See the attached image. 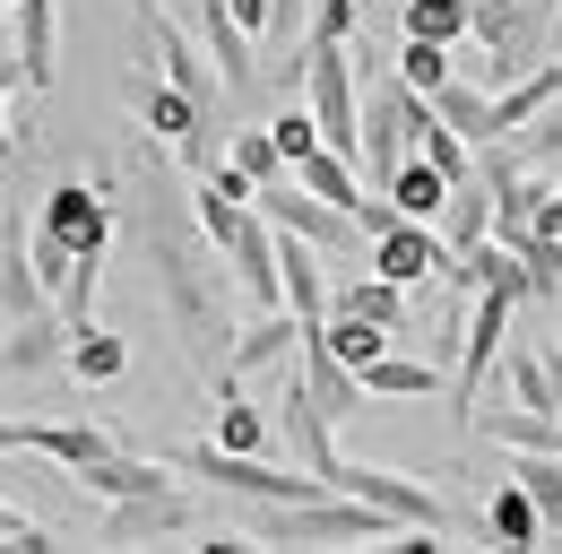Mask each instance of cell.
I'll list each match as a JSON object with an SVG mask.
<instances>
[{
	"label": "cell",
	"mask_w": 562,
	"mask_h": 554,
	"mask_svg": "<svg viewBox=\"0 0 562 554\" xmlns=\"http://www.w3.org/2000/svg\"><path fill=\"white\" fill-rule=\"evenodd\" d=\"M131 234H139L147 269H156V295H165L182 346H191L200 364H216V355L234 346L225 269H209V261H225V252L209 243V225H200V208H191V182H182L147 138L131 147Z\"/></svg>",
	"instance_id": "1"
},
{
	"label": "cell",
	"mask_w": 562,
	"mask_h": 554,
	"mask_svg": "<svg viewBox=\"0 0 562 554\" xmlns=\"http://www.w3.org/2000/svg\"><path fill=\"white\" fill-rule=\"evenodd\" d=\"M243 538L251 546H398V520L329 485L312 502H243Z\"/></svg>",
	"instance_id": "2"
},
{
	"label": "cell",
	"mask_w": 562,
	"mask_h": 554,
	"mask_svg": "<svg viewBox=\"0 0 562 554\" xmlns=\"http://www.w3.org/2000/svg\"><path fill=\"white\" fill-rule=\"evenodd\" d=\"M432 122V96L407 87V78H381L372 96H363V174L372 182H390L407 156H416V131Z\"/></svg>",
	"instance_id": "3"
},
{
	"label": "cell",
	"mask_w": 562,
	"mask_h": 554,
	"mask_svg": "<svg viewBox=\"0 0 562 554\" xmlns=\"http://www.w3.org/2000/svg\"><path fill=\"white\" fill-rule=\"evenodd\" d=\"M122 96H131V113H139V131L147 138H173V147H182V165H191V174H209V104H200V96H182V87H173V78H131V87H122Z\"/></svg>",
	"instance_id": "4"
},
{
	"label": "cell",
	"mask_w": 562,
	"mask_h": 554,
	"mask_svg": "<svg viewBox=\"0 0 562 554\" xmlns=\"http://www.w3.org/2000/svg\"><path fill=\"white\" fill-rule=\"evenodd\" d=\"M329 485H338V494H363V502H372V511H390L398 529H450V502H441L424 477L372 468V459H338V468H329Z\"/></svg>",
	"instance_id": "5"
},
{
	"label": "cell",
	"mask_w": 562,
	"mask_h": 554,
	"mask_svg": "<svg viewBox=\"0 0 562 554\" xmlns=\"http://www.w3.org/2000/svg\"><path fill=\"white\" fill-rule=\"evenodd\" d=\"M528 295H510V286H485L476 295V312H468V339H459V381H450V408L476 424V390H485V373L502 364V339H510V312H519Z\"/></svg>",
	"instance_id": "6"
},
{
	"label": "cell",
	"mask_w": 562,
	"mask_h": 554,
	"mask_svg": "<svg viewBox=\"0 0 562 554\" xmlns=\"http://www.w3.org/2000/svg\"><path fill=\"white\" fill-rule=\"evenodd\" d=\"M251 200L269 208V225H285V234H303V243H321V252H363V243H372V234L355 225L347 208H338V200H321V191H303L294 174H285V182H260Z\"/></svg>",
	"instance_id": "7"
},
{
	"label": "cell",
	"mask_w": 562,
	"mask_h": 554,
	"mask_svg": "<svg viewBox=\"0 0 562 554\" xmlns=\"http://www.w3.org/2000/svg\"><path fill=\"white\" fill-rule=\"evenodd\" d=\"M182 529H200V502L182 494V485H156V494H122V502H104V546H147V538H182Z\"/></svg>",
	"instance_id": "8"
},
{
	"label": "cell",
	"mask_w": 562,
	"mask_h": 554,
	"mask_svg": "<svg viewBox=\"0 0 562 554\" xmlns=\"http://www.w3.org/2000/svg\"><path fill=\"white\" fill-rule=\"evenodd\" d=\"M131 9H139V26H147V53H156V69H165L182 96H200V104L216 113V104H225V78H216L209 44H191V35H182V26H173L156 0H131Z\"/></svg>",
	"instance_id": "9"
},
{
	"label": "cell",
	"mask_w": 562,
	"mask_h": 554,
	"mask_svg": "<svg viewBox=\"0 0 562 554\" xmlns=\"http://www.w3.org/2000/svg\"><path fill=\"white\" fill-rule=\"evenodd\" d=\"M35 225H44V234H61L78 261H104V252H113V200H104L95 182H53Z\"/></svg>",
	"instance_id": "10"
},
{
	"label": "cell",
	"mask_w": 562,
	"mask_h": 554,
	"mask_svg": "<svg viewBox=\"0 0 562 554\" xmlns=\"http://www.w3.org/2000/svg\"><path fill=\"white\" fill-rule=\"evenodd\" d=\"M191 26H200V44H209L216 78H225V96L243 104L251 87H260V62H251V26L225 9V0H191Z\"/></svg>",
	"instance_id": "11"
},
{
	"label": "cell",
	"mask_w": 562,
	"mask_h": 554,
	"mask_svg": "<svg viewBox=\"0 0 562 554\" xmlns=\"http://www.w3.org/2000/svg\"><path fill=\"white\" fill-rule=\"evenodd\" d=\"M441 261H450V243H441L424 217H398V225H381V234H372V269L398 277V286H424V277H441Z\"/></svg>",
	"instance_id": "12"
},
{
	"label": "cell",
	"mask_w": 562,
	"mask_h": 554,
	"mask_svg": "<svg viewBox=\"0 0 562 554\" xmlns=\"http://www.w3.org/2000/svg\"><path fill=\"white\" fill-rule=\"evenodd\" d=\"M294 346H303V321H294L285 303H278V312H251V321L234 330V346H225V364H216V381H243V373H269V364H285Z\"/></svg>",
	"instance_id": "13"
},
{
	"label": "cell",
	"mask_w": 562,
	"mask_h": 554,
	"mask_svg": "<svg viewBox=\"0 0 562 554\" xmlns=\"http://www.w3.org/2000/svg\"><path fill=\"white\" fill-rule=\"evenodd\" d=\"M278 424H285V442L303 451V468L312 477H329L347 451H338V424L321 416V399H312V381H303V364H294V381H285V399H278Z\"/></svg>",
	"instance_id": "14"
},
{
	"label": "cell",
	"mask_w": 562,
	"mask_h": 554,
	"mask_svg": "<svg viewBox=\"0 0 562 554\" xmlns=\"http://www.w3.org/2000/svg\"><path fill=\"white\" fill-rule=\"evenodd\" d=\"M53 364H70V312H61V303L9 321V339H0V373H53Z\"/></svg>",
	"instance_id": "15"
},
{
	"label": "cell",
	"mask_w": 562,
	"mask_h": 554,
	"mask_svg": "<svg viewBox=\"0 0 562 554\" xmlns=\"http://www.w3.org/2000/svg\"><path fill=\"white\" fill-rule=\"evenodd\" d=\"M78 485H87L95 502H122V494H156V485H173V459H131V451L113 442L104 459H87V468H78Z\"/></svg>",
	"instance_id": "16"
},
{
	"label": "cell",
	"mask_w": 562,
	"mask_h": 554,
	"mask_svg": "<svg viewBox=\"0 0 562 554\" xmlns=\"http://www.w3.org/2000/svg\"><path fill=\"white\" fill-rule=\"evenodd\" d=\"M381 191L398 200V217H424V225H441V208H450V191H459V182H450L432 156H407V165H398Z\"/></svg>",
	"instance_id": "17"
},
{
	"label": "cell",
	"mask_w": 562,
	"mask_h": 554,
	"mask_svg": "<svg viewBox=\"0 0 562 554\" xmlns=\"http://www.w3.org/2000/svg\"><path fill=\"white\" fill-rule=\"evenodd\" d=\"M363 390H372V399H432V390H441V355H398V346H390V355L363 364Z\"/></svg>",
	"instance_id": "18"
},
{
	"label": "cell",
	"mask_w": 562,
	"mask_h": 554,
	"mask_svg": "<svg viewBox=\"0 0 562 554\" xmlns=\"http://www.w3.org/2000/svg\"><path fill=\"white\" fill-rule=\"evenodd\" d=\"M485 538L493 546H546L554 529H546V511L528 502V485L510 477V485H493V502H485Z\"/></svg>",
	"instance_id": "19"
},
{
	"label": "cell",
	"mask_w": 562,
	"mask_h": 554,
	"mask_svg": "<svg viewBox=\"0 0 562 554\" xmlns=\"http://www.w3.org/2000/svg\"><path fill=\"white\" fill-rule=\"evenodd\" d=\"M26 451H44V459H61V468H87V459H104L113 451V433L104 424H87V416H61V424H26Z\"/></svg>",
	"instance_id": "20"
},
{
	"label": "cell",
	"mask_w": 562,
	"mask_h": 554,
	"mask_svg": "<svg viewBox=\"0 0 562 554\" xmlns=\"http://www.w3.org/2000/svg\"><path fill=\"white\" fill-rule=\"evenodd\" d=\"M9 26H18V62H26V87L44 96V87H53V53H61V35H53V0H18V9H9Z\"/></svg>",
	"instance_id": "21"
},
{
	"label": "cell",
	"mask_w": 562,
	"mask_h": 554,
	"mask_svg": "<svg viewBox=\"0 0 562 554\" xmlns=\"http://www.w3.org/2000/svg\"><path fill=\"white\" fill-rule=\"evenodd\" d=\"M432 113H441V122H450V131L468 138V147H493V87H468V78H441V87H432Z\"/></svg>",
	"instance_id": "22"
},
{
	"label": "cell",
	"mask_w": 562,
	"mask_h": 554,
	"mask_svg": "<svg viewBox=\"0 0 562 554\" xmlns=\"http://www.w3.org/2000/svg\"><path fill=\"white\" fill-rule=\"evenodd\" d=\"M329 312H363V321H381V330H398V339H407V286H398V277H347V286H338V295H329Z\"/></svg>",
	"instance_id": "23"
},
{
	"label": "cell",
	"mask_w": 562,
	"mask_h": 554,
	"mask_svg": "<svg viewBox=\"0 0 562 554\" xmlns=\"http://www.w3.org/2000/svg\"><path fill=\"white\" fill-rule=\"evenodd\" d=\"M485 234H493V182H485V174H468V182L450 191V208H441V243L468 252V243H485Z\"/></svg>",
	"instance_id": "24"
},
{
	"label": "cell",
	"mask_w": 562,
	"mask_h": 554,
	"mask_svg": "<svg viewBox=\"0 0 562 554\" xmlns=\"http://www.w3.org/2000/svg\"><path fill=\"white\" fill-rule=\"evenodd\" d=\"M122 364H131V346L113 339V330H95V321H78V330H70V373L87 381V390L122 381Z\"/></svg>",
	"instance_id": "25"
},
{
	"label": "cell",
	"mask_w": 562,
	"mask_h": 554,
	"mask_svg": "<svg viewBox=\"0 0 562 554\" xmlns=\"http://www.w3.org/2000/svg\"><path fill=\"white\" fill-rule=\"evenodd\" d=\"M398 26L432 44H468L476 35V0H398Z\"/></svg>",
	"instance_id": "26"
},
{
	"label": "cell",
	"mask_w": 562,
	"mask_h": 554,
	"mask_svg": "<svg viewBox=\"0 0 562 554\" xmlns=\"http://www.w3.org/2000/svg\"><path fill=\"white\" fill-rule=\"evenodd\" d=\"M510 477L528 485V502L546 511V529H562V451H510Z\"/></svg>",
	"instance_id": "27"
},
{
	"label": "cell",
	"mask_w": 562,
	"mask_h": 554,
	"mask_svg": "<svg viewBox=\"0 0 562 554\" xmlns=\"http://www.w3.org/2000/svg\"><path fill=\"white\" fill-rule=\"evenodd\" d=\"M216 442H225V451H260V442H269V416L251 408L234 381H216Z\"/></svg>",
	"instance_id": "28"
},
{
	"label": "cell",
	"mask_w": 562,
	"mask_h": 554,
	"mask_svg": "<svg viewBox=\"0 0 562 554\" xmlns=\"http://www.w3.org/2000/svg\"><path fill=\"white\" fill-rule=\"evenodd\" d=\"M398 78L432 96L441 78H459V44H432V35H407V44H398Z\"/></svg>",
	"instance_id": "29"
},
{
	"label": "cell",
	"mask_w": 562,
	"mask_h": 554,
	"mask_svg": "<svg viewBox=\"0 0 562 554\" xmlns=\"http://www.w3.org/2000/svg\"><path fill=\"white\" fill-rule=\"evenodd\" d=\"M502 390H510L519 408H546V416H554V381H546V346H519V355H502Z\"/></svg>",
	"instance_id": "30"
},
{
	"label": "cell",
	"mask_w": 562,
	"mask_h": 554,
	"mask_svg": "<svg viewBox=\"0 0 562 554\" xmlns=\"http://www.w3.org/2000/svg\"><path fill=\"white\" fill-rule=\"evenodd\" d=\"M225 165H243L251 182H285V174H294V165H285V147H278V131H269V122H260V131H234V156H225Z\"/></svg>",
	"instance_id": "31"
},
{
	"label": "cell",
	"mask_w": 562,
	"mask_h": 554,
	"mask_svg": "<svg viewBox=\"0 0 562 554\" xmlns=\"http://www.w3.org/2000/svg\"><path fill=\"white\" fill-rule=\"evenodd\" d=\"M416 156H432V165H441L450 182H468V174H476V147H468V138L450 131L441 113H432V122H424V131H416Z\"/></svg>",
	"instance_id": "32"
},
{
	"label": "cell",
	"mask_w": 562,
	"mask_h": 554,
	"mask_svg": "<svg viewBox=\"0 0 562 554\" xmlns=\"http://www.w3.org/2000/svg\"><path fill=\"white\" fill-rule=\"evenodd\" d=\"M510 156H519V165H554L562 156V96L528 122V131H510Z\"/></svg>",
	"instance_id": "33"
},
{
	"label": "cell",
	"mask_w": 562,
	"mask_h": 554,
	"mask_svg": "<svg viewBox=\"0 0 562 554\" xmlns=\"http://www.w3.org/2000/svg\"><path fill=\"white\" fill-rule=\"evenodd\" d=\"M269 131H278V147H285V165H294V156H312V147H321V113H312V104H294V113H278V122H269Z\"/></svg>",
	"instance_id": "34"
},
{
	"label": "cell",
	"mask_w": 562,
	"mask_h": 554,
	"mask_svg": "<svg viewBox=\"0 0 562 554\" xmlns=\"http://www.w3.org/2000/svg\"><path fill=\"white\" fill-rule=\"evenodd\" d=\"M0 546L53 554V546H61V538H53V529H44V520H26V511H18V502H0Z\"/></svg>",
	"instance_id": "35"
},
{
	"label": "cell",
	"mask_w": 562,
	"mask_h": 554,
	"mask_svg": "<svg viewBox=\"0 0 562 554\" xmlns=\"http://www.w3.org/2000/svg\"><path fill=\"white\" fill-rule=\"evenodd\" d=\"M355 18H363V0H312V35H329V44H347Z\"/></svg>",
	"instance_id": "36"
},
{
	"label": "cell",
	"mask_w": 562,
	"mask_h": 554,
	"mask_svg": "<svg viewBox=\"0 0 562 554\" xmlns=\"http://www.w3.org/2000/svg\"><path fill=\"white\" fill-rule=\"evenodd\" d=\"M303 18H312V0H269V35H303Z\"/></svg>",
	"instance_id": "37"
},
{
	"label": "cell",
	"mask_w": 562,
	"mask_h": 554,
	"mask_svg": "<svg viewBox=\"0 0 562 554\" xmlns=\"http://www.w3.org/2000/svg\"><path fill=\"white\" fill-rule=\"evenodd\" d=\"M225 9H234V18L251 26V35H269V0H225Z\"/></svg>",
	"instance_id": "38"
},
{
	"label": "cell",
	"mask_w": 562,
	"mask_h": 554,
	"mask_svg": "<svg viewBox=\"0 0 562 554\" xmlns=\"http://www.w3.org/2000/svg\"><path fill=\"white\" fill-rule=\"evenodd\" d=\"M9 451H26V424H0V459H9Z\"/></svg>",
	"instance_id": "39"
},
{
	"label": "cell",
	"mask_w": 562,
	"mask_h": 554,
	"mask_svg": "<svg viewBox=\"0 0 562 554\" xmlns=\"http://www.w3.org/2000/svg\"><path fill=\"white\" fill-rule=\"evenodd\" d=\"M9 131H18V122H9V87H0V138H9Z\"/></svg>",
	"instance_id": "40"
},
{
	"label": "cell",
	"mask_w": 562,
	"mask_h": 554,
	"mask_svg": "<svg viewBox=\"0 0 562 554\" xmlns=\"http://www.w3.org/2000/svg\"><path fill=\"white\" fill-rule=\"evenodd\" d=\"M9 9H18V0H0V26H9Z\"/></svg>",
	"instance_id": "41"
},
{
	"label": "cell",
	"mask_w": 562,
	"mask_h": 554,
	"mask_svg": "<svg viewBox=\"0 0 562 554\" xmlns=\"http://www.w3.org/2000/svg\"><path fill=\"white\" fill-rule=\"evenodd\" d=\"M182 9H191V0H182Z\"/></svg>",
	"instance_id": "42"
}]
</instances>
